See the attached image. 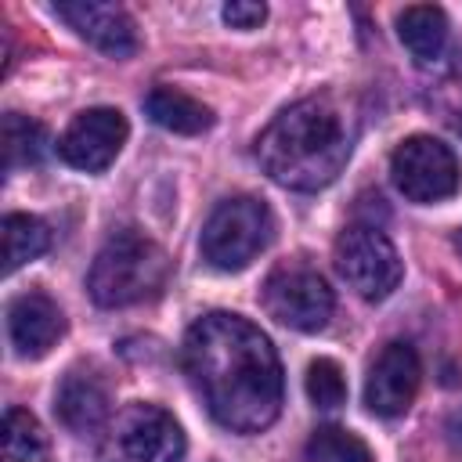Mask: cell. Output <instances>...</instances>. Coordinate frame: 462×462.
<instances>
[{"label":"cell","instance_id":"cell-1","mask_svg":"<svg viewBox=\"0 0 462 462\" xmlns=\"http://www.w3.org/2000/svg\"><path fill=\"white\" fill-rule=\"evenodd\" d=\"M184 372L209 415L235 433H260L282 411V361L271 339L242 314L199 318L180 346Z\"/></svg>","mask_w":462,"mask_h":462},{"label":"cell","instance_id":"cell-2","mask_svg":"<svg viewBox=\"0 0 462 462\" xmlns=\"http://www.w3.org/2000/svg\"><path fill=\"white\" fill-rule=\"evenodd\" d=\"M350 144L354 119L346 108L328 94H314L292 101L263 126L256 137V162L282 188L318 191L339 177L350 159Z\"/></svg>","mask_w":462,"mask_h":462},{"label":"cell","instance_id":"cell-3","mask_svg":"<svg viewBox=\"0 0 462 462\" xmlns=\"http://www.w3.org/2000/svg\"><path fill=\"white\" fill-rule=\"evenodd\" d=\"M166 278L170 256L162 253V245L137 231H119L94 256L87 289L97 307H130L155 300L166 289Z\"/></svg>","mask_w":462,"mask_h":462},{"label":"cell","instance_id":"cell-4","mask_svg":"<svg viewBox=\"0 0 462 462\" xmlns=\"http://www.w3.org/2000/svg\"><path fill=\"white\" fill-rule=\"evenodd\" d=\"M274 238V217L267 202L253 195L224 199L202 224V256L217 271L249 267Z\"/></svg>","mask_w":462,"mask_h":462},{"label":"cell","instance_id":"cell-5","mask_svg":"<svg viewBox=\"0 0 462 462\" xmlns=\"http://www.w3.org/2000/svg\"><path fill=\"white\" fill-rule=\"evenodd\" d=\"M184 433L159 404H126L105 430L101 462H180Z\"/></svg>","mask_w":462,"mask_h":462},{"label":"cell","instance_id":"cell-6","mask_svg":"<svg viewBox=\"0 0 462 462\" xmlns=\"http://www.w3.org/2000/svg\"><path fill=\"white\" fill-rule=\"evenodd\" d=\"M332 260L339 278L361 296V300H386L397 285H401V256L397 245L383 235V227L375 224H350L339 231L336 245H332Z\"/></svg>","mask_w":462,"mask_h":462},{"label":"cell","instance_id":"cell-7","mask_svg":"<svg viewBox=\"0 0 462 462\" xmlns=\"http://www.w3.org/2000/svg\"><path fill=\"white\" fill-rule=\"evenodd\" d=\"M260 300H263V310L278 325L296 328V332H318V328H325L328 318H332V307H336L328 282L310 263H303V260L278 263L263 278Z\"/></svg>","mask_w":462,"mask_h":462},{"label":"cell","instance_id":"cell-8","mask_svg":"<svg viewBox=\"0 0 462 462\" xmlns=\"http://www.w3.org/2000/svg\"><path fill=\"white\" fill-rule=\"evenodd\" d=\"M390 177H393L397 191L411 202H422V206L444 202L458 191V159L444 141H437L430 134H415L393 148Z\"/></svg>","mask_w":462,"mask_h":462},{"label":"cell","instance_id":"cell-9","mask_svg":"<svg viewBox=\"0 0 462 462\" xmlns=\"http://www.w3.org/2000/svg\"><path fill=\"white\" fill-rule=\"evenodd\" d=\"M126 134H130V126H126V116L119 108H87L58 137V155L72 170L101 173L123 152Z\"/></svg>","mask_w":462,"mask_h":462},{"label":"cell","instance_id":"cell-10","mask_svg":"<svg viewBox=\"0 0 462 462\" xmlns=\"http://www.w3.org/2000/svg\"><path fill=\"white\" fill-rule=\"evenodd\" d=\"M422 383V361L415 354V346L408 343H386L375 361L368 365V379H365V404L383 415H404L419 393Z\"/></svg>","mask_w":462,"mask_h":462},{"label":"cell","instance_id":"cell-11","mask_svg":"<svg viewBox=\"0 0 462 462\" xmlns=\"http://www.w3.org/2000/svg\"><path fill=\"white\" fill-rule=\"evenodd\" d=\"M58 18H65L87 43L105 51L108 58H126L137 51V25L119 4H97V0H79V4H58Z\"/></svg>","mask_w":462,"mask_h":462},{"label":"cell","instance_id":"cell-12","mask_svg":"<svg viewBox=\"0 0 462 462\" xmlns=\"http://www.w3.org/2000/svg\"><path fill=\"white\" fill-rule=\"evenodd\" d=\"M7 336L18 357H43L65 336V314L47 292H22L7 307Z\"/></svg>","mask_w":462,"mask_h":462},{"label":"cell","instance_id":"cell-13","mask_svg":"<svg viewBox=\"0 0 462 462\" xmlns=\"http://www.w3.org/2000/svg\"><path fill=\"white\" fill-rule=\"evenodd\" d=\"M54 408H58V419L72 433L83 437V433H97L105 426V419L112 411V397H108L105 379L94 368H69L58 386Z\"/></svg>","mask_w":462,"mask_h":462},{"label":"cell","instance_id":"cell-14","mask_svg":"<svg viewBox=\"0 0 462 462\" xmlns=\"http://www.w3.org/2000/svg\"><path fill=\"white\" fill-rule=\"evenodd\" d=\"M397 36L419 65H433L448 43V14L433 4H415L397 14Z\"/></svg>","mask_w":462,"mask_h":462},{"label":"cell","instance_id":"cell-15","mask_svg":"<svg viewBox=\"0 0 462 462\" xmlns=\"http://www.w3.org/2000/svg\"><path fill=\"white\" fill-rule=\"evenodd\" d=\"M144 112L155 126H162L170 134H202L213 126L209 105H202L199 97H191L177 87H155L144 97Z\"/></svg>","mask_w":462,"mask_h":462},{"label":"cell","instance_id":"cell-16","mask_svg":"<svg viewBox=\"0 0 462 462\" xmlns=\"http://www.w3.org/2000/svg\"><path fill=\"white\" fill-rule=\"evenodd\" d=\"M0 231H4V274H11L22 263L36 260L51 245L47 224L40 217H29V213H7Z\"/></svg>","mask_w":462,"mask_h":462},{"label":"cell","instance_id":"cell-17","mask_svg":"<svg viewBox=\"0 0 462 462\" xmlns=\"http://www.w3.org/2000/svg\"><path fill=\"white\" fill-rule=\"evenodd\" d=\"M51 440L32 411L7 408L4 415V462H47Z\"/></svg>","mask_w":462,"mask_h":462},{"label":"cell","instance_id":"cell-18","mask_svg":"<svg viewBox=\"0 0 462 462\" xmlns=\"http://www.w3.org/2000/svg\"><path fill=\"white\" fill-rule=\"evenodd\" d=\"M43 152H47L43 123L22 116V112H7L4 116V173H14L18 166L40 162Z\"/></svg>","mask_w":462,"mask_h":462},{"label":"cell","instance_id":"cell-19","mask_svg":"<svg viewBox=\"0 0 462 462\" xmlns=\"http://www.w3.org/2000/svg\"><path fill=\"white\" fill-rule=\"evenodd\" d=\"M303 455H307V462H372L368 444L343 426L314 430L303 444Z\"/></svg>","mask_w":462,"mask_h":462},{"label":"cell","instance_id":"cell-20","mask_svg":"<svg viewBox=\"0 0 462 462\" xmlns=\"http://www.w3.org/2000/svg\"><path fill=\"white\" fill-rule=\"evenodd\" d=\"M307 397L321 411H332V408H339L346 401V379H343V368L332 357L310 361V368H307Z\"/></svg>","mask_w":462,"mask_h":462},{"label":"cell","instance_id":"cell-21","mask_svg":"<svg viewBox=\"0 0 462 462\" xmlns=\"http://www.w3.org/2000/svg\"><path fill=\"white\" fill-rule=\"evenodd\" d=\"M433 108L462 137V51L440 69V76L433 83Z\"/></svg>","mask_w":462,"mask_h":462},{"label":"cell","instance_id":"cell-22","mask_svg":"<svg viewBox=\"0 0 462 462\" xmlns=\"http://www.w3.org/2000/svg\"><path fill=\"white\" fill-rule=\"evenodd\" d=\"M224 22L235 25V29H256L263 18H267V7L263 4H253V0H231L224 4Z\"/></svg>","mask_w":462,"mask_h":462},{"label":"cell","instance_id":"cell-23","mask_svg":"<svg viewBox=\"0 0 462 462\" xmlns=\"http://www.w3.org/2000/svg\"><path fill=\"white\" fill-rule=\"evenodd\" d=\"M448 437H451L455 448H462V411H455V415L448 419Z\"/></svg>","mask_w":462,"mask_h":462},{"label":"cell","instance_id":"cell-24","mask_svg":"<svg viewBox=\"0 0 462 462\" xmlns=\"http://www.w3.org/2000/svg\"><path fill=\"white\" fill-rule=\"evenodd\" d=\"M451 242H455V253H458V256H462V227H458V231H455V238H451Z\"/></svg>","mask_w":462,"mask_h":462}]
</instances>
